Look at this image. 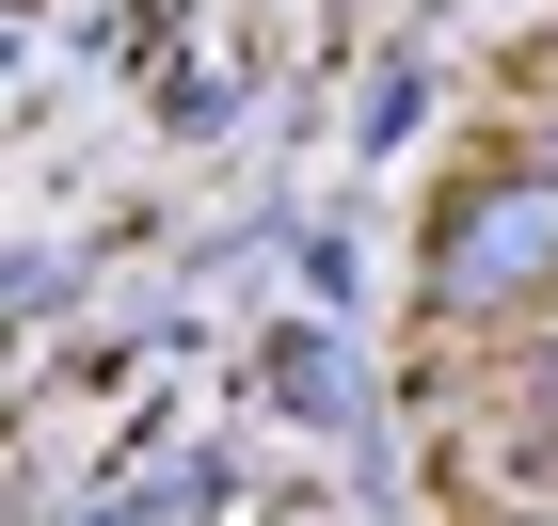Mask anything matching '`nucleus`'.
Segmentation results:
<instances>
[{
    "mask_svg": "<svg viewBox=\"0 0 558 526\" xmlns=\"http://www.w3.org/2000/svg\"><path fill=\"white\" fill-rule=\"evenodd\" d=\"M430 304L447 319H543L558 304V175L543 160L478 175L463 208L430 223Z\"/></svg>",
    "mask_w": 558,
    "mask_h": 526,
    "instance_id": "1",
    "label": "nucleus"
},
{
    "mask_svg": "<svg viewBox=\"0 0 558 526\" xmlns=\"http://www.w3.org/2000/svg\"><path fill=\"white\" fill-rule=\"evenodd\" d=\"M526 160H543V175H558V112H526Z\"/></svg>",
    "mask_w": 558,
    "mask_h": 526,
    "instance_id": "2",
    "label": "nucleus"
},
{
    "mask_svg": "<svg viewBox=\"0 0 558 526\" xmlns=\"http://www.w3.org/2000/svg\"><path fill=\"white\" fill-rule=\"evenodd\" d=\"M526 335H543V383H558V304H543V319H526Z\"/></svg>",
    "mask_w": 558,
    "mask_h": 526,
    "instance_id": "3",
    "label": "nucleus"
}]
</instances>
